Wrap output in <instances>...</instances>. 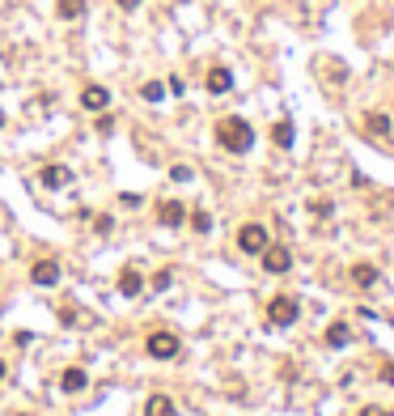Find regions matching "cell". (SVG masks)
<instances>
[{
	"label": "cell",
	"instance_id": "cell-22",
	"mask_svg": "<svg viewBox=\"0 0 394 416\" xmlns=\"http://www.w3.org/2000/svg\"><path fill=\"white\" fill-rule=\"evenodd\" d=\"M361 416H386V412H377V408H365V412H361Z\"/></svg>",
	"mask_w": 394,
	"mask_h": 416
},
{
	"label": "cell",
	"instance_id": "cell-7",
	"mask_svg": "<svg viewBox=\"0 0 394 416\" xmlns=\"http://www.w3.org/2000/svg\"><path fill=\"white\" fill-rule=\"evenodd\" d=\"M204 85H208V94H229L234 89V73L229 68H208V77H204Z\"/></svg>",
	"mask_w": 394,
	"mask_h": 416
},
{
	"label": "cell",
	"instance_id": "cell-1",
	"mask_svg": "<svg viewBox=\"0 0 394 416\" xmlns=\"http://www.w3.org/2000/svg\"><path fill=\"white\" fill-rule=\"evenodd\" d=\"M216 140H220V149H229V153H246L255 144V128L246 119H238V115H225L216 124Z\"/></svg>",
	"mask_w": 394,
	"mask_h": 416
},
{
	"label": "cell",
	"instance_id": "cell-5",
	"mask_svg": "<svg viewBox=\"0 0 394 416\" xmlns=\"http://www.w3.org/2000/svg\"><path fill=\"white\" fill-rule=\"evenodd\" d=\"M259 255H263V268H267V272H275V276L293 268V255H289V246H271V242H267Z\"/></svg>",
	"mask_w": 394,
	"mask_h": 416
},
{
	"label": "cell",
	"instance_id": "cell-9",
	"mask_svg": "<svg viewBox=\"0 0 394 416\" xmlns=\"http://www.w3.org/2000/svg\"><path fill=\"white\" fill-rule=\"evenodd\" d=\"M157 221H161V225H170V230H174V225H183V221H187V208H183L179 200H165V204L157 208Z\"/></svg>",
	"mask_w": 394,
	"mask_h": 416
},
{
	"label": "cell",
	"instance_id": "cell-4",
	"mask_svg": "<svg viewBox=\"0 0 394 416\" xmlns=\"http://www.w3.org/2000/svg\"><path fill=\"white\" fill-rule=\"evenodd\" d=\"M267 242H271V238H267V230H263L259 221H250V225H242V230H238V246H242L246 255H259Z\"/></svg>",
	"mask_w": 394,
	"mask_h": 416
},
{
	"label": "cell",
	"instance_id": "cell-16",
	"mask_svg": "<svg viewBox=\"0 0 394 416\" xmlns=\"http://www.w3.org/2000/svg\"><path fill=\"white\" fill-rule=\"evenodd\" d=\"M60 387H64V391H81V387H85V370H77V366L64 370V374H60Z\"/></svg>",
	"mask_w": 394,
	"mask_h": 416
},
{
	"label": "cell",
	"instance_id": "cell-6",
	"mask_svg": "<svg viewBox=\"0 0 394 416\" xmlns=\"http://www.w3.org/2000/svg\"><path fill=\"white\" fill-rule=\"evenodd\" d=\"M81 107L85 111H106L110 107V89L106 85H85L81 89Z\"/></svg>",
	"mask_w": 394,
	"mask_h": 416
},
{
	"label": "cell",
	"instance_id": "cell-15",
	"mask_svg": "<svg viewBox=\"0 0 394 416\" xmlns=\"http://www.w3.org/2000/svg\"><path fill=\"white\" fill-rule=\"evenodd\" d=\"M352 281H356L361 289H369V285H377V268H373V264H356V268H352Z\"/></svg>",
	"mask_w": 394,
	"mask_h": 416
},
{
	"label": "cell",
	"instance_id": "cell-21",
	"mask_svg": "<svg viewBox=\"0 0 394 416\" xmlns=\"http://www.w3.org/2000/svg\"><path fill=\"white\" fill-rule=\"evenodd\" d=\"M115 5H119V9H136V5H140V0H115Z\"/></svg>",
	"mask_w": 394,
	"mask_h": 416
},
{
	"label": "cell",
	"instance_id": "cell-14",
	"mask_svg": "<svg viewBox=\"0 0 394 416\" xmlns=\"http://www.w3.org/2000/svg\"><path fill=\"white\" fill-rule=\"evenodd\" d=\"M38 179H43V187H64V183H68V170H64V166H43Z\"/></svg>",
	"mask_w": 394,
	"mask_h": 416
},
{
	"label": "cell",
	"instance_id": "cell-17",
	"mask_svg": "<svg viewBox=\"0 0 394 416\" xmlns=\"http://www.w3.org/2000/svg\"><path fill=\"white\" fill-rule=\"evenodd\" d=\"M275 144H280V149H293V124H289V119L275 124Z\"/></svg>",
	"mask_w": 394,
	"mask_h": 416
},
{
	"label": "cell",
	"instance_id": "cell-11",
	"mask_svg": "<svg viewBox=\"0 0 394 416\" xmlns=\"http://www.w3.org/2000/svg\"><path fill=\"white\" fill-rule=\"evenodd\" d=\"M144 416H179V408H174V399H170V395H149Z\"/></svg>",
	"mask_w": 394,
	"mask_h": 416
},
{
	"label": "cell",
	"instance_id": "cell-19",
	"mask_svg": "<svg viewBox=\"0 0 394 416\" xmlns=\"http://www.w3.org/2000/svg\"><path fill=\"white\" fill-rule=\"evenodd\" d=\"M140 98H144V102H161V98H165V85H161V81H149V85L140 89Z\"/></svg>",
	"mask_w": 394,
	"mask_h": 416
},
{
	"label": "cell",
	"instance_id": "cell-12",
	"mask_svg": "<svg viewBox=\"0 0 394 416\" xmlns=\"http://www.w3.org/2000/svg\"><path fill=\"white\" fill-rule=\"evenodd\" d=\"M55 13L64 22H77V17H85V0H55Z\"/></svg>",
	"mask_w": 394,
	"mask_h": 416
},
{
	"label": "cell",
	"instance_id": "cell-8",
	"mask_svg": "<svg viewBox=\"0 0 394 416\" xmlns=\"http://www.w3.org/2000/svg\"><path fill=\"white\" fill-rule=\"evenodd\" d=\"M30 281L34 285H55L60 281V264H55V259H38V264L30 268Z\"/></svg>",
	"mask_w": 394,
	"mask_h": 416
},
{
	"label": "cell",
	"instance_id": "cell-20",
	"mask_svg": "<svg viewBox=\"0 0 394 416\" xmlns=\"http://www.w3.org/2000/svg\"><path fill=\"white\" fill-rule=\"evenodd\" d=\"M191 225H195L199 234H208V230H212V217H208V213H204V208H199V213L191 217Z\"/></svg>",
	"mask_w": 394,
	"mask_h": 416
},
{
	"label": "cell",
	"instance_id": "cell-23",
	"mask_svg": "<svg viewBox=\"0 0 394 416\" xmlns=\"http://www.w3.org/2000/svg\"><path fill=\"white\" fill-rule=\"evenodd\" d=\"M0 378H5V361H0Z\"/></svg>",
	"mask_w": 394,
	"mask_h": 416
},
{
	"label": "cell",
	"instance_id": "cell-24",
	"mask_svg": "<svg viewBox=\"0 0 394 416\" xmlns=\"http://www.w3.org/2000/svg\"><path fill=\"white\" fill-rule=\"evenodd\" d=\"M0 124H5V115H0Z\"/></svg>",
	"mask_w": 394,
	"mask_h": 416
},
{
	"label": "cell",
	"instance_id": "cell-2",
	"mask_svg": "<svg viewBox=\"0 0 394 416\" xmlns=\"http://www.w3.org/2000/svg\"><path fill=\"white\" fill-rule=\"evenodd\" d=\"M297 315H301V306H297V297H289V293H275L271 306H267V323H271V327H289V323H297Z\"/></svg>",
	"mask_w": 394,
	"mask_h": 416
},
{
	"label": "cell",
	"instance_id": "cell-18",
	"mask_svg": "<svg viewBox=\"0 0 394 416\" xmlns=\"http://www.w3.org/2000/svg\"><path fill=\"white\" fill-rule=\"evenodd\" d=\"M365 128H369L373 136H390V119H386V115H369V119H365Z\"/></svg>",
	"mask_w": 394,
	"mask_h": 416
},
{
	"label": "cell",
	"instance_id": "cell-13",
	"mask_svg": "<svg viewBox=\"0 0 394 416\" xmlns=\"http://www.w3.org/2000/svg\"><path fill=\"white\" fill-rule=\"evenodd\" d=\"M348 340H352V327H348V323H331V327H326V344H331V348H344Z\"/></svg>",
	"mask_w": 394,
	"mask_h": 416
},
{
	"label": "cell",
	"instance_id": "cell-3",
	"mask_svg": "<svg viewBox=\"0 0 394 416\" xmlns=\"http://www.w3.org/2000/svg\"><path fill=\"white\" fill-rule=\"evenodd\" d=\"M144 348H149V357H157V361H170V357H179V336H174V332H153V336L144 340Z\"/></svg>",
	"mask_w": 394,
	"mask_h": 416
},
{
	"label": "cell",
	"instance_id": "cell-10",
	"mask_svg": "<svg viewBox=\"0 0 394 416\" xmlns=\"http://www.w3.org/2000/svg\"><path fill=\"white\" fill-rule=\"evenodd\" d=\"M140 289H144V276H140L136 268H123V272H119V293H123V297H140Z\"/></svg>",
	"mask_w": 394,
	"mask_h": 416
}]
</instances>
